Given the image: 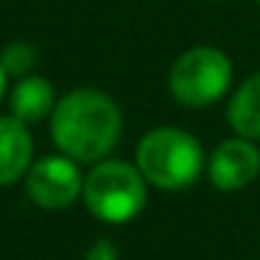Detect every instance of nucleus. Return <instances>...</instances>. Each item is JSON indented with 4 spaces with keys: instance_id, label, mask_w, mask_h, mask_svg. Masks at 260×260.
<instances>
[{
    "instance_id": "nucleus-11",
    "label": "nucleus",
    "mask_w": 260,
    "mask_h": 260,
    "mask_svg": "<svg viewBox=\"0 0 260 260\" xmlns=\"http://www.w3.org/2000/svg\"><path fill=\"white\" fill-rule=\"evenodd\" d=\"M6 90H9V73L0 68V101L6 98Z\"/></svg>"
},
{
    "instance_id": "nucleus-4",
    "label": "nucleus",
    "mask_w": 260,
    "mask_h": 260,
    "mask_svg": "<svg viewBox=\"0 0 260 260\" xmlns=\"http://www.w3.org/2000/svg\"><path fill=\"white\" fill-rule=\"evenodd\" d=\"M232 84V62L224 51L210 45H196L174 62L168 87L174 98L185 107H210Z\"/></svg>"
},
{
    "instance_id": "nucleus-12",
    "label": "nucleus",
    "mask_w": 260,
    "mask_h": 260,
    "mask_svg": "<svg viewBox=\"0 0 260 260\" xmlns=\"http://www.w3.org/2000/svg\"><path fill=\"white\" fill-rule=\"evenodd\" d=\"M257 3H260V0H257Z\"/></svg>"
},
{
    "instance_id": "nucleus-10",
    "label": "nucleus",
    "mask_w": 260,
    "mask_h": 260,
    "mask_svg": "<svg viewBox=\"0 0 260 260\" xmlns=\"http://www.w3.org/2000/svg\"><path fill=\"white\" fill-rule=\"evenodd\" d=\"M34 64H37V51L28 42H12L0 53V68L6 70L9 76H17V79L28 76L34 70Z\"/></svg>"
},
{
    "instance_id": "nucleus-1",
    "label": "nucleus",
    "mask_w": 260,
    "mask_h": 260,
    "mask_svg": "<svg viewBox=\"0 0 260 260\" xmlns=\"http://www.w3.org/2000/svg\"><path fill=\"white\" fill-rule=\"evenodd\" d=\"M120 109L98 90H73L53 107L51 137L76 162H101L120 137Z\"/></svg>"
},
{
    "instance_id": "nucleus-2",
    "label": "nucleus",
    "mask_w": 260,
    "mask_h": 260,
    "mask_svg": "<svg viewBox=\"0 0 260 260\" xmlns=\"http://www.w3.org/2000/svg\"><path fill=\"white\" fill-rule=\"evenodd\" d=\"M137 168L151 185L162 190H182L202 176L204 151L193 135L162 126L140 140Z\"/></svg>"
},
{
    "instance_id": "nucleus-8",
    "label": "nucleus",
    "mask_w": 260,
    "mask_h": 260,
    "mask_svg": "<svg viewBox=\"0 0 260 260\" xmlns=\"http://www.w3.org/2000/svg\"><path fill=\"white\" fill-rule=\"evenodd\" d=\"M9 107L12 115L23 123H37V120L48 118L56 107V92L53 84L42 76H23L17 79V84L12 87V95H9Z\"/></svg>"
},
{
    "instance_id": "nucleus-5",
    "label": "nucleus",
    "mask_w": 260,
    "mask_h": 260,
    "mask_svg": "<svg viewBox=\"0 0 260 260\" xmlns=\"http://www.w3.org/2000/svg\"><path fill=\"white\" fill-rule=\"evenodd\" d=\"M25 190H28L31 202L40 204L45 210H62L79 199L84 190L79 165L73 157H42L28 168V179H25Z\"/></svg>"
},
{
    "instance_id": "nucleus-3",
    "label": "nucleus",
    "mask_w": 260,
    "mask_h": 260,
    "mask_svg": "<svg viewBox=\"0 0 260 260\" xmlns=\"http://www.w3.org/2000/svg\"><path fill=\"white\" fill-rule=\"evenodd\" d=\"M84 204L95 218L109 224L132 221L146 207V176L120 159H104L84 179Z\"/></svg>"
},
{
    "instance_id": "nucleus-7",
    "label": "nucleus",
    "mask_w": 260,
    "mask_h": 260,
    "mask_svg": "<svg viewBox=\"0 0 260 260\" xmlns=\"http://www.w3.org/2000/svg\"><path fill=\"white\" fill-rule=\"evenodd\" d=\"M31 143L28 123L12 118H0V185H12L17 182L25 171L31 168Z\"/></svg>"
},
{
    "instance_id": "nucleus-9",
    "label": "nucleus",
    "mask_w": 260,
    "mask_h": 260,
    "mask_svg": "<svg viewBox=\"0 0 260 260\" xmlns=\"http://www.w3.org/2000/svg\"><path fill=\"white\" fill-rule=\"evenodd\" d=\"M226 118L241 137H249V140L260 137V73L249 76L238 87L226 109Z\"/></svg>"
},
{
    "instance_id": "nucleus-6",
    "label": "nucleus",
    "mask_w": 260,
    "mask_h": 260,
    "mask_svg": "<svg viewBox=\"0 0 260 260\" xmlns=\"http://www.w3.org/2000/svg\"><path fill=\"white\" fill-rule=\"evenodd\" d=\"M260 174V151L249 137L224 140L210 157V182L218 190H241Z\"/></svg>"
}]
</instances>
